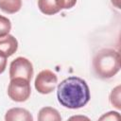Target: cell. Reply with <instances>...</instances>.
Returning <instances> with one entry per match:
<instances>
[{
  "label": "cell",
  "instance_id": "obj_11",
  "mask_svg": "<svg viewBox=\"0 0 121 121\" xmlns=\"http://www.w3.org/2000/svg\"><path fill=\"white\" fill-rule=\"evenodd\" d=\"M11 29V23L9 19L0 15V37L6 36Z\"/></svg>",
  "mask_w": 121,
  "mask_h": 121
},
{
  "label": "cell",
  "instance_id": "obj_1",
  "mask_svg": "<svg viewBox=\"0 0 121 121\" xmlns=\"http://www.w3.org/2000/svg\"><path fill=\"white\" fill-rule=\"evenodd\" d=\"M57 97L61 106L68 109H79L89 102L90 89L84 79L69 77L58 85Z\"/></svg>",
  "mask_w": 121,
  "mask_h": 121
},
{
  "label": "cell",
  "instance_id": "obj_8",
  "mask_svg": "<svg viewBox=\"0 0 121 121\" xmlns=\"http://www.w3.org/2000/svg\"><path fill=\"white\" fill-rule=\"evenodd\" d=\"M5 120L7 121H32L33 116L30 112L23 108H12L9 109L5 115Z\"/></svg>",
  "mask_w": 121,
  "mask_h": 121
},
{
  "label": "cell",
  "instance_id": "obj_6",
  "mask_svg": "<svg viewBox=\"0 0 121 121\" xmlns=\"http://www.w3.org/2000/svg\"><path fill=\"white\" fill-rule=\"evenodd\" d=\"M77 0H38L39 9L45 15H54L61 9L73 8Z\"/></svg>",
  "mask_w": 121,
  "mask_h": 121
},
{
  "label": "cell",
  "instance_id": "obj_13",
  "mask_svg": "<svg viewBox=\"0 0 121 121\" xmlns=\"http://www.w3.org/2000/svg\"><path fill=\"white\" fill-rule=\"evenodd\" d=\"M100 120H118L120 119V114L117 112H109L106 114L102 115L100 118Z\"/></svg>",
  "mask_w": 121,
  "mask_h": 121
},
{
  "label": "cell",
  "instance_id": "obj_3",
  "mask_svg": "<svg viewBox=\"0 0 121 121\" xmlns=\"http://www.w3.org/2000/svg\"><path fill=\"white\" fill-rule=\"evenodd\" d=\"M30 81L23 78H11L8 87V95L9 98L16 102H24L27 100L31 94Z\"/></svg>",
  "mask_w": 121,
  "mask_h": 121
},
{
  "label": "cell",
  "instance_id": "obj_4",
  "mask_svg": "<svg viewBox=\"0 0 121 121\" xmlns=\"http://www.w3.org/2000/svg\"><path fill=\"white\" fill-rule=\"evenodd\" d=\"M33 76V65L30 60L24 57H18L10 62L9 78H23L26 80H31Z\"/></svg>",
  "mask_w": 121,
  "mask_h": 121
},
{
  "label": "cell",
  "instance_id": "obj_9",
  "mask_svg": "<svg viewBox=\"0 0 121 121\" xmlns=\"http://www.w3.org/2000/svg\"><path fill=\"white\" fill-rule=\"evenodd\" d=\"M38 120L39 121H60L61 116L56 109L51 107H43L39 112Z\"/></svg>",
  "mask_w": 121,
  "mask_h": 121
},
{
  "label": "cell",
  "instance_id": "obj_14",
  "mask_svg": "<svg viewBox=\"0 0 121 121\" xmlns=\"http://www.w3.org/2000/svg\"><path fill=\"white\" fill-rule=\"evenodd\" d=\"M7 58L4 54H2L0 52V74H2L5 69H6V66H7Z\"/></svg>",
  "mask_w": 121,
  "mask_h": 121
},
{
  "label": "cell",
  "instance_id": "obj_7",
  "mask_svg": "<svg viewBox=\"0 0 121 121\" xmlns=\"http://www.w3.org/2000/svg\"><path fill=\"white\" fill-rule=\"evenodd\" d=\"M18 49V42L12 35L8 34L0 37V52L6 57H10Z\"/></svg>",
  "mask_w": 121,
  "mask_h": 121
},
{
  "label": "cell",
  "instance_id": "obj_16",
  "mask_svg": "<svg viewBox=\"0 0 121 121\" xmlns=\"http://www.w3.org/2000/svg\"><path fill=\"white\" fill-rule=\"evenodd\" d=\"M70 119H87L88 120V117H85V116H73Z\"/></svg>",
  "mask_w": 121,
  "mask_h": 121
},
{
  "label": "cell",
  "instance_id": "obj_2",
  "mask_svg": "<svg viewBox=\"0 0 121 121\" xmlns=\"http://www.w3.org/2000/svg\"><path fill=\"white\" fill-rule=\"evenodd\" d=\"M95 74L101 79H108L115 76L120 70V54L112 48L99 50L93 60Z\"/></svg>",
  "mask_w": 121,
  "mask_h": 121
},
{
  "label": "cell",
  "instance_id": "obj_5",
  "mask_svg": "<svg viewBox=\"0 0 121 121\" xmlns=\"http://www.w3.org/2000/svg\"><path fill=\"white\" fill-rule=\"evenodd\" d=\"M58 83V77L50 70L41 71L35 78V89L43 95L50 94L53 92Z\"/></svg>",
  "mask_w": 121,
  "mask_h": 121
},
{
  "label": "cell",
  "instance_id": "obj_10",
  "mask_svg": "<svg viewBox=\"0 0 121 121\" xmlns=\"http://www.w3.org/2000/svg\"><path fill=\"white\" fill-rule=\"evenodd\" d=\"M22 7V0H0V9L6 13L18 12Z\"/></svg>",
  "mask_w": 121,
  "mask_h": 121
},
{
  "label": "cell",
  "instance_id": "obj_15",
  "mask_svg": "<svg viewBox=\"0 0 121 121\" xmlns=\"http://www.w3.org/2000/svg\"><path fill=\"white\" fill-rule=\"evenodd\" d=\"M111 1H112V5H114L116 8L119 9V0H111Z\"/></svg>",
  "mask_w": 121,
  "mask_h": 121
},
{
  "label": "cell",
  "instance_id": "obj_12",
  "mask_svg": "<svg viewBox=\"0 0 121 121\" xmlns=\"http://www.w3.org/2000/svg\"><path fill=\"white\" fill-rule=\"evenodd\" d=\"M110 101L112 106H114L116 109L120 110L121 105H120V86H116L114 89H112L111 95H110Z\"/></svg>",
  "mask_w": 121,
  "mask_h": 121
}]
</instances>
